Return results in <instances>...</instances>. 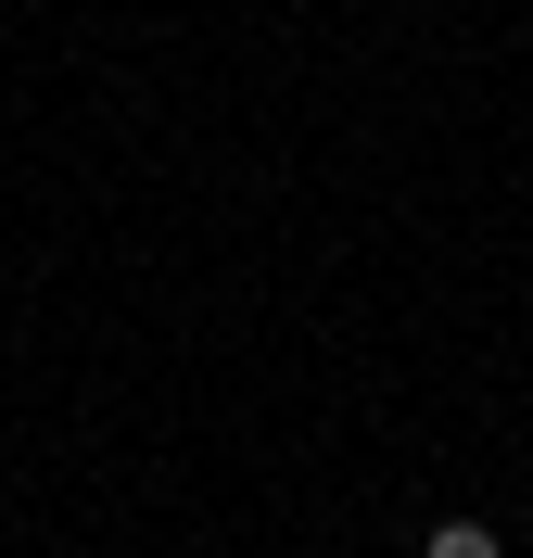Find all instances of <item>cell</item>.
I'll return each instance as SVG.
<instances>
[{
  "instance_id": "1",
  "label": "cell",
  "mask_w": 533,
  "mask_h": 558,
  "mask_svg": "<svg viewBox=\"0 0 533 558\" xmlns=\"http://www.w3.org/2000/svg\"><path fill=\"white\" fill-rule=\"evenodd\" d=\"M420 558H508V546H496V533H483V521H445V533H432Z\"/></svg>"
}]
</instances>
